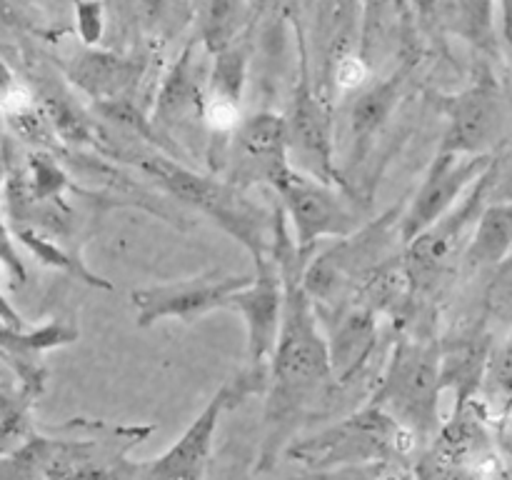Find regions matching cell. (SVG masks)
Wrapping results in <instances>:
<instances>
[{"mask_svg":"<svg viewBox=\"0 0 512 480\" xmlns=\"http://www.w3.org/2000/svg\"><path fill=\"white\" fill-rule=\"evenodd\" d=\"M498 338L483 315L463 320L440 335V383L443 393H453L450 413L468 408L480 398Z\"/></svg>","mask_w":512,"mask_h":480,"instance_id":"cell-17","label":"cell"},{"mask_svg":"<svg viewBox=\"0 0 512 480\" xmlns=\"http://www.w3.org/2000/svg\"><path fill=\"white\" fill-rule=\"evenodd\" d=\"M490 198V168L468 195L425 233L410 240L403 250V260L413 278L420 305H435L455 275L463 268L465 250L473 238L478 220Z\"/></svg>","mask_w":512,"mask_h":480,"instance_id":"cell-8","label":"cell"},{"mask_svg":"<svg viewBox=\"0 0 512 480\" xmlns=\"http://www.w3.org/2000/svg\"><path fill=\"white\" fill-rule=\"evenodd\" d=\"M512 255V203H488L478 220L460 275L493 273Z\"/></svg>","mask_w":512,"mask_h":480,"instance_id":"cell-21","label":"cell"},{"mask_svg":"<svg viewBox=\"0 0 512 480\" xmlns=\"http://www.w3.org/2000/svg\"><path fill=\"white\" fill-rule=\"evenodd\" d=\"M288 480H418L413 463H373L335 470H300Z\"/></svg>","mask_w":512,"mask_h":480,"instance_id":"cell-29","label":"cell"},{"mask_svg":"<svg viewBox=\"0 0 512 480\" xmlns=\"http://www.w3.org/2000/svg\"><path fill=\"white\" fill-rule=\"evenodd\" d=\"M488 203H512V138L495 153L490 165Z\"/></svg>","mask_w":512,"mask_h":480,"instance_id":"cell-32","label":"cell"},{"mask_svg":"<svg viewBox=\"0 0 512 480\" xmlns=\"http://www.w3.org/2000/svg\"><path fill=\"white\" fill-rule=\"evenodd\" d=\"M123 163L138 165L145 178L153 180L175 203L200 210L205 218L213 220L248 250L255 268L275 263V205L265 210L258 200L250 198V190L238 188L220 175L198 173L143 143H135Z\"/></svg>","mask_w":512,"mask_h":480,"instance_id":"cell-2","label":"cell"},{"mask_svg":"<svg viewBox=\"0 0 512 480\" xmlns=\"http://www.w3.org/2000/svg\"><path fill=\"white\" fill-rule=\"evenodd\" d=\"M108 25V8L100 3H75L73 28L83 48H98Z\"/></svg>","mask_w":512,"mask_h":480,"instance_id":"cell-31","label":"cell"},{"mask_svg":"<svg viewBox=\"0 0 512 480\" xmlns=\"http://www.w3.org/2000/svg\"><path fill=\"white\" fill-rule=\"evenodd\" d=\"M225 410H230V398L223 385L165 453L145 460L140 480H205L220 415Z\"/></svg>","mask_w":512,"mask_h":480,"instance_id":"cell-19","label":"cell"},{"mask_svg":"<svg viewBox=\"0 0 512 480\" xmlns=\"http://www.w3.org/2000/svg\"><path fill=\"white\" fill-rule=\"evenodd\" d=\"M435 318L438 315L433 305H423L413 323L403 333H395L368 395V405H375L410 430L423 450L433 443L445 423L440 410L443 383Z\"/></svg>","mask_w":512,"mask_h":480,"instance_id":"cell-3","label":"cell"},{"mask_svg":"<svg viewBox=\"0 0 512 480\" xmlns=\"http://www.w3.org/2000/svg\"><path fill=\"white\" fill-rule=\"evenodd\" d=\"M15 245H18V240H15V235L10 233L8 225H3V263H5V270H8V273H13L18 283H25V265H23V260H20V250L15 253Z\"/></svg>","mask_w":512,"mask_h":480,"instance_id":"cell-33","label":"cell"},{"mask_svg":"<svg viewBox=\"0 0 512 480\" xmlns=\"http://www.w3.org/2000/svg\"><path fill=\"white\" fill-rule=\"evenodd\" d=\"M293 168L288 150L285 115L273 110L245 115L238 133L230 140L220 178L238 188H270Z\"/></svg>","mask_w":512,"mask_h":480,"instance_id":"cell-13","label":"cell"},{"mask_svg":"<svg viewBox=\"0 0 512 480\" xmlns=\"http://www.w3.org/2000/svg\"><path fill=\"white\" fill-rule=\"evenodd\" d=\"M478 403L495 430L512 418V330L495 343Z\"/></svg>","mask_w":512,"mask_h":480,"instance_id":"cell-25","label":"cell"},{"mask_svg":"<svg viewBox=\"0 0 512 480\" xmlns=\"http://www.w3.org/2000/svg\"><path fill=\"white\" fill-rule=\"evenodd\" d=\"M273 193L293 230L295 245L308 255H315L320 240L350 238L365 225L360 203L348 190L295 168L273 185Z\"/></svg>","mask_w":512,"mask_h":480,"instance_id":"cell-11","label":"cell"},{"mask_svg":"<svg viewBox=\"0 0 512 480\" xmlns=\"http://www.w3.org/2000/svg\"><path fill=\"white\" fill-rule=\"evenodd\" d=\"M198 45V40H190L178 58L168 65L150 110L155 130L163 135L180 163L190 155L208 153L210 140L205 128V93H208L210 68L198 60Z\"/></svg>","mask_w":512,"mask_h":480,"instance_id":"cell-10","label":"cell"},{"mask_svg":"<svg viewBox=\"0 0 512 480\" xmlns=\"http://www.w3.org/2000/svg\"><path fill=\"white\" fill-rule=\"evenodd\" d=\"M80 338V328L73 320L53 318L45 325H28L20 330H3V355L25 360H40V355L50 353L55 348L75 343Z\"/></svg>","mask_w":512,"mask_h":480,"instance_id":"cell-27","label":"cell"},{"mask_svg":"<svg viewBox=\"0 0 512 480\" xmlns=\"http://www.w3.org/2000/svg\"><path fill=\"white\" fill-rule=\"evenodd\" d=\"M498 443L500 450H503L505 463H508V468L512 470V418L498 428Z\"/></svg>","mask_w":512,"mask_h":480,"instance_id":"cell-35","label":"cell"},{"mask_svg":"<svg viewBox=\"0 0 512 480\" xmlns=\"http://www.w3.org/2000/svg\"><path fill=\"white\" fill-rule=\"evenodd\" d=\"M408 198L390 205L380 218L370 220L355 235L335 240L330 248L310 258L303 283L315 305H335L353 298L355 288L373 270L398 258L405 250L400 220H403Z\"/></svg>","mask_w":512,"mask_h":480,"instance_id":"cell-6","label":"cell"},{"mask_svg":"<svg viewBox=\"0 0 512 480\" xmlns=\"http://www.w3.org/2000/svg\"><path fill=\"white\" fill-rule=\"evenodd\" d=\"M273 258L278 263L285 290L283 325L278 348L270 365V385L263 408V438H260L255 473H270L285 458V450L298 433L323 415L343 393L330 365L328 340L320 325L318 310L303 283L305 268L313 255L295 245L293 230L283 210L275 203V245Z\"/></svg>","mask_w":512,"mask_h":480,"instance_id":"cell-1","label":"cell"},{"mask_svg":"<svg viewBox=\"0 0 512 480\" xmlns=\"http://www.w3.org/2000/svg\"><path fill=\"white\" fill-rule=\"evenodd\" d=\"M255 8L248 3H200L195 5L198 43L210 58L225 53L248 35Z\"/></svg>","mask_w":512,"mask_h":480,"instance_id":"cell-22","label":"cell"},{"mask_svg":"<svg viewBox=\"0 0 512 480\" xmlns=\"http://www.w3.org/2000/svg\"><path fill=\"white\" fill-rule=\"evenodd\" d=\"M500 480H512V470H510V468L505 470V473H503V478H500Z\"/></svg>","mask_w":512,"mask_h":480,"instance_id":"cell-36","label":"cell"},{"mask_svg":"<svg viewBox=\"0 0 512 480\" xmlns=\"http://www.w3.org/2000/svg\"><path fill=\"white\" fill-rule=\"evenodd\" d=\"M255 273L230 275L220 270L193 275V278L170 280V283L135 288L130 303L135 308L138 328H153L160 320H180L190 325L215 310H230V298L238 290L248 288Z\"/></svg>","mask_w":512,"mask_h":480,"instance_id":"cell-12","label":"cell"},{"mask_svg":"<svg viewBox=\"0 0 512 480\" xmlns=\"http://www.w3.org/2000/svg\"><path fill=\"white\" fill-rule=\"evenodd\" d=\"M283 305L285 290L278 263L258 265L253 283L230 298V310H235L248 328L245 368L225 383L230 408L255 395L268 393L270 365H273L280 325H283Z\"/></svg>","mask_w":512,"mask_h":480,"instance_id":"cell-9","label":"cell"},{"mask_svg":"<svg viewBox=\"0 0 512 480\" xmlns=\"http://www.w3.org/2000/svg\"><path fill=\"white\" fill-rule=\"evenodd\" d=\"M430 15L443 20L450 33L468 40L480 55H498L500 35L495 30V8L493 3H448V5H425Z\"/></svg>","mask_w":512,"mask_h":480,"instance_id":"cell-23","label":"cell"},{"mask_svg":"<svg viewBox=\"0 0 512 480\" xmlns=\"http://www.w3.org/2000/svg\"><path fill=\"white\" fill-rule=\"evenodd\" d=\"M413 80V70L398 65L393 73L383 78H373L365 88L353 93L348 108H345V128H348V170L365 165L368 155L373 153L375 143L388 128L390 120L398 113L400 103L405 100Z\"/></svg>","mask_w":512,"mask_h":480,"instance_id":"cell-18","label":"cell"},{"mask_svg":"<svg viewBox=\"0 0 512 480\" xmlns=\"http://www.w3.org/2000/svg\"><path fill=\"white\" fill-rule=\"evenodd\" d=\"M330 350V365L340 388L363 378L383 340V318L358 300L315 305Z\"/></svg>","mask_w":512,"mask_h":480,"instance_id":"cell-16","label":"cell"},{"mask_svg":"<svg viewBox=\"0 0 512 480\" xmlns=\"http://www.w3.org/2000/svg\"><path fill=\"white\" fill-rule=\"evenodd\" d=\"M35 398L18 388L8 373L3 375V388H0V455L13 453L23 443H28L33 435L43 430L33 415Z\"/></svg>","mask_w":512,"mask_h":480,"instance_id":"cell-26","label":"cell"},{"mask_svg":"<svg viewBox=\"0 0 512 480\" xmlns=\"http://www.w3.org/2000/svg\"><path fill=\"white\" fill-rule=\"evenodd\" d=\"M500 13V33H503V43L508 48V58L512 65V3H503L498 8Z\"/></svg>","mask_w":512,"mask_h":480,"instance_id":"cell-34","label":"cell"},{"mask_svg":"<svg viewBox=\"0 0 512 480\" xmlns=\"http://www.w3.org/2000/svg\"><path fill=\"white\" fill-rule=\"evenodd\" d=\"M480 315L498 335L512 330V255L505 258L493 273H488Z\"/></svg>","mask_w":512,"mask_h":480,"instance_id":"cell-28","label":"cell"},{"mask_svg":"<svg viewBox=\"0 0 512 480\" xmlns=\"http://www.w3.org/2000/svg\"><path fill=\"white\" fill-rule=\"evenodd\" d=\"M10 233L15 235V240H18L20 248L28 250V253L33 255L40 265H45V268L58 270V273L80 280V283L90 285V288L113 290V283H110V280H105L103 275L93 273V270L85 265L80 250L68 248V245L58 243V240L48 238V235H43V233H35V230H25V228L13 230L10 228Z\"/></svg>","mask_w":512,"mask_h":480,"instance_id":"cell-24","label":"cell"},{"mask_svg":"<svg viewBox=\"0 0 512 480\" xmlns=\"http://www.w3.org/2000/svg\"><path fill=\"white\" fill-rule=\"evenodd\" d=\"M423 445L375 405H360L338 423L293 440L285 458L300 470H335L373 463H415Z\"/></svg>","mask_w":512,"mask_h":480,"instance_id":"cell-4","label":"cell"},{"mask_svg":"<svg viewBox=\"0 0 512 480\" xmlns=\"http://www.w3.org/2000/svg\"><path fill=\"white\" fill-rule=\"evenodd\" d=\"M283 15L293 28L295 48H298V80H295L293 95H290L288 110H285L290 163L300 173L348 190L343 168L338 165L333 100L318 88L313 78L303 13H300L298 5H288V8H283Z\"/></svg>","mask_w":512,"mask_h":480,"instance_id":"cell-5","label":"cell"},{"mask_svg":"<svg viewBox=\"0 0 512 480\" xmlns=\"http://www.w3.org/2000/svg\"><path fill=\"white\" fill-rule=\"evenodd\" d=\"M448 125L435 153L480 158L495 155L508 143L510 100L488 60H480L473 80L463 90L435 95Z\"/></svg>","mask_w":512,"mask_h":480,"instance_id":"cell-7","label":"cell"},{"mask_svg":"<svg viewBox=\"0 0 512 480\" xmlns=\"http://www.w3.org/2000/svg\"><path fill=\"white\" fill-rule=\"evenodd\" d=\"M415 478L418 480H500L503 475L485 473V470L468 468V465L450 463V460L438 458L430 450H423V453L415 458L413 463Z\"/></svg>","mask_w":512,"mask_h":480,"instance_id":"cell-30","label":"cell"},{"mask_svg":"<svg viewBox=\"0 0 512 480\" xmlns=\"http://www.w3.org/2000/svg\"><path fill=\"white\" fill-rule=\"evenodd\" d=\"M153 433L155 425L150 423L108 425L93 453L78 465V470L68 480H140L145 460H133L130 453L135 445L145 443Z\"/></svg>","mask_w":512,"mask_h":480,"instance_id":"cell-20","label":"cell"},{"mask_svg":"<svg viewBox=\"0 0 512 480\" xmlns=\"http://www.w3.org/2000/svg\"><path fill=\"white\" fill-rule=\"evenodd\" d=\"M495 155H480V158H460V155H440L435 153L420 180L413 198H408L403 220H400V233L405 245L418 238L420 233L443 220L465 195L473 190V185L488 173Z\"/></svg>","mask_w":512,"mask_h":480,"instance_id":"cell-14","label":"cell"},{"mask_svg":"<svg viewBox=\"0 0 512 480\" xmlns=\"http://www.w3.org/2000/svg\"><path fill=\"white\" fill-rule=\"evenodd\" d=\"M153 55L148 48L113 50V48H75L60 60L65 80L80 93L88 95L93 105L113 100H138V90L148 75Z\"/></svg>","mask_w":512,"mask_h":480,"instance_id":"cell-15","label":"cell"}]
</instances>
